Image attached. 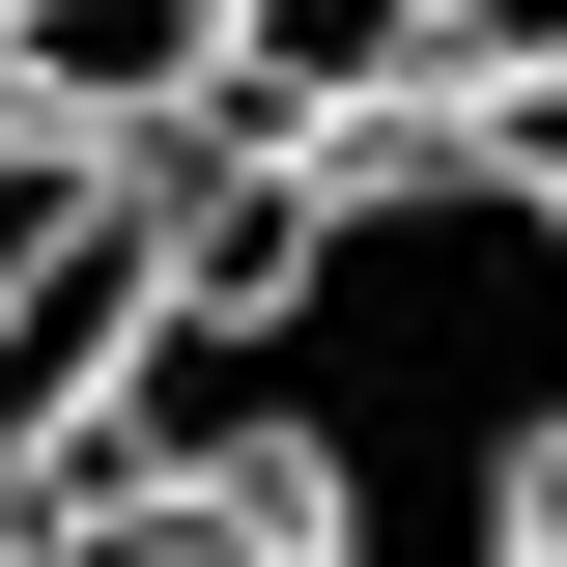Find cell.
Here are the masks:
<instances>
[{
    "label": "cell",
    "instance_id": "cell-1",
    "mask_svg": "<svg viewBox=\"0 0 567 567\" xmlns=\"http://www.w3.org/2000/svg\"><path fill=\"white\" fill-rule=\"evenodd\" d=\"M58 511H256L284 567H539L567 539V227L511 199V142L398 114L284 199L256 284H142Z\"/></svg>",
    "mask_w": 567,
    "mask_h": 567
},
{
    "label": "cell",
    "instance_id": "cell-2",
    "mask_svg": "<svg viewBox=\"0 0 567 567\" xmlns=\"http://www.w3.org/2000/svg\"><path fill=\"white\" fill-rule=\"evenodd\" d=\"M398 114H425V0H227L171 171H341V142H398Z\"/></svg>",
    "mask_w": 567,
    "mask_h": 567
},
{
    "label": "cell",
    "instance_id": "cell-3",
    "mask_svg": "<svg viewBox=\"0 0 567 567\" xmlns=\"http://www.w3.org/2000/svg\"><path fill=\"white\" fill-rule=\"evenodd\" d=\"M227 0H0V142L29 171H142V142L199 114Z\"/></svg>",
    "mask_w": 567,
    "mask_h": 567
},
{
    "label": "cell",
    "instance_id": "cell-4",
    "mask_svg": "<svg viewBox=\"0 0 567 567\" xmlns=\"http://www.w3.org/2000/svg\"><path fill=\"white\" fill-rule=\"evenodd\" d=\"M511 85H567V0H425V114H511Z\"/></svg>",
    "mask_w": 567,
    "mask_h": 567
},
{
    "label": "cell",
    "instance_id": "cell-5",
    "mask_svg": "<svg viewBox=\"0 0 567 567\" xmlns=\"http://www.w3.org/2000/svg\"><path fill=\"white\" fill-rule=\"evenodd\" d=\"M29 567H284V539H256V511H58Z\"/></svg>",
    "mask_w": 567,
    "mask_h": 567
},
{
    "label": "cell",
    "instance_id": "cell-6",
    "mask_svg": "<svg viewBox=\"0 0 567 567\" xmlns=\"http://www.w3.org/2000/svg\"><path fill=\"white\" fill-rule=\"evenodd\" d=\"M454 142H511V199L567 227V85H511V114H454Z\"/></svg>",
    "mask_w": 567,
    "mask_h": 567
},
{
    "label": "cell",
    "instance_id": "cell-7",
    "mask_svg": "<svg viewBox=\"0 0 567 567\" xmlns=\"http://www.w3.org/2000/svg\"><path fill=\"white\" fill-rule=\"evenodd\" d=\"M0 199H29V171H0ZM0 567H29V539H0Z\"/></svg>",
    "mask_w": 567,
    "mask_h": 567
},
{
    "label": "cell",
    "instance_id": "cell-8",
    "mask_svg": "<svg viewBox=\"0 0 567 567\" xmlns=\"http://www.w3.org/2000/svg\"><path fill=\"white\" fill-rule=\"evenodd\" d=\"M539 567H567V539H539Z\"/></svg>",
    "mask_w": 567,
    "mask_h": 567
}]
</instances>
